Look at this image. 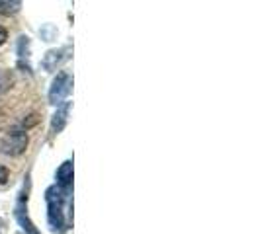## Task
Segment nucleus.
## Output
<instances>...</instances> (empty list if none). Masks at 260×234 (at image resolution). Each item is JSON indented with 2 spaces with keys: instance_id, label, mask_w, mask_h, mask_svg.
Returning a JSON list of instances; mask_svg holds the SVG:
<instances>
[{
  "instance_id": "obj_8",
  "label": "nucleus",
  "mask_w": 260,
  "mask_h": 234,
  "mask_svg": "<svg viewBox=\"0 0 260 234\" xmlns=\"http://www.w3.org/2000/svg\"><path fill=\"white\" fill-rule=\"evenodd\" d=\"M22 8V2H0V14H16Z\"/></svg>"
},
{
  "instance_id": "obj_1",
  "label": "nucleus",
  "mask_w": 260,
  "mask_h": 234,
  "mask_svg": "<svg viewBox=\"0 0 260 234\" xmlns=\"http://www.w3.org/2000/svg\"><path fill=\"white\" fill-rule=\"evenodd\" d=\"M69 193H63L57 185L47 189V205H49V224L53 230H63L65 228V219H63V201Z\"/></svg>"
},
{
  "instance_id": "obj_6",
  "label": "nucleus",
  "mask_w": 260,
  "mask_h": 234,
  "mask_svg": "<svg viewBox=\"0 0 260 234\" xmlns=\"http://www.w3.org/2000/svg\"><path fill=\"white\" fill-rule=\"evenodd\" d=\"M61 55H63V51H61V49H59V51H57V49H53V51L47 53V55L43 57V61H41L43 68H45V70H53V68L57 66V63L63 59Z\"/></svg>"
},
{
  "instance_id": "obj_2",
  "label": "nucleus",
  "mask_w": 260,
  "mask_h": 234,
  "mask_svg": "<svg viewBox=\"0 0 260 234\" xmlns=\"http://www.w3.org/2000/svg\"><path fill=\"white\" fill-rule=\"evenodd\" d=\"M71 90H73V78H71L69 72L63 70V72H59L55 76V80H53L51 90H49V102L53 105H61L65 102L67 96L71 94Z\"/></svg>"
},
{
  "instance_id": "obj_7",
  "label": "nucleus",
  "mask_w": 260,
  "mask_h": 234,
  "mask_svg": "<svg viewBox=\"0 0 260 234\" xmlns=\"http://www.w3.org/2000/svg\"><path fill=\"white\" fill-rule=\"evenodd\" d=\"M16 217H18V221H20V224H24V228L27 230V234H39L38 228L31 224V221L27 219V215L24 217V209H18L16 211Z\"/></svg>"
},
{
  "instance_id": "obj_3",
  "label": "nucleus",
  "mask_w": 260,
  "mask_h": 234,
  "mask_svg": "<svg viewBox=\"0 0 260 234\" xmlns=\"http://www.w3.org/2000/svg\"><path fill=\"white\" fill-rule=\"evenodd\" d=\"M27 143H29V139H27V135L24 131H12V133L4 135V139L0 143V148H2L4 154L20 156L27 148Z\"/></svg>"
},
{
  "instance_id": "obj_5",
  "label": "nucleus",
  "mask_w": 260,
  "mask_h": 234,
  "mask_svg": "<svg viewBox=\"0 0 260 234\" xmlns=\"http://www.w3.org/2000/svg\"><path fill=\"white\" fill-rule=\"evenodd\" d=\"M69 111H71V102H65V104L55 111V115H53V119H51V133H59V131H63V127L67 125Z\"/></svg>"
},
{
  "instance_id": "obj_10",
  "label": "nucleus",
  "mask_w": 260,
  "mask_h": 234,
  "mask_svg": "<svg viewBox=\"0 0 260 234\" xmlns=\"http://www.w3.org/2000/svg\"><path fill=\"white\" fill-rule=\"evenodd\" d=\"M6 39H8V31H6V29H4V27L0 26V45H2V43H4V41H6Z\"/></svg>"
},
{
  "instance_id": "obj_9",
  "label": "nucleus",
  "mask_w": 260,
  "mask_h": 234,
  "mask_svg": "<svg viewBox=\"0 0 260 234\" xmlns=\"http://www.w3.org/2000/svg\"><path fill=\"white\" fill-rule=\"evenodd\" d=\"M6 182H8V168L0 164V185H4Z\"/></svg>"
},
{
  "instance_id": "obj_4",
  "label": "nucleus",
  "mask_w": 260,
  "mask_h": 234,
  "mask_svg": "<svg viewBox=\"0 0 260 234\" xmlns=\"http://www.w3.org/2000/svg\"><path fill=\"white\" fill-rule=\"evenodd\" d=\"M57 187L63 193H71L73 187V162H63L57 170Z\"/></svg>"
}]
</instances>
